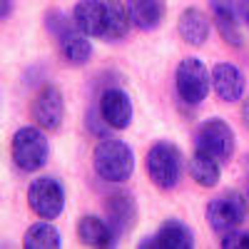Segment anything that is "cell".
<instances>
[{
  "mask_svg": "<svg viewBox=\"0 0 249 249\" xmlns=\"http://www.w3.org/2000/svg\"><path fill=\"white\" fill-rule=\"evenodd\" d=\"M92 167H95V175L105 182H112V184L127 182L135 175L132 147L122 140H112V137L102 140L92 152Z\"/></svg>",
  "mask_w": 249,
  "mask_h": 249,
  "instance_id": "cell-1",
  "label": "cell"
},
{
  "mask_svg": "<svg viewBox=\"0 0 249 249\" xmlns=\"http://www.w3.org/2000/svg\"><path fill=\"white\" fill-rule=\"evenodd\" d=\"M50 142L43 132V127L25 124L13 135V160L23 172H37L48 164Z\"/></svg>",
  "mask_w": 249,
  "mask_h": 249,
  "instance_id": "cell-2",
  "label": "cell"
},
{
  "mask_svg": "<svg viewBox=\"0 0 249 249\" xmlns=\"http://www.w3.org/2000/svg\"><path fill=\"white\" fill-rule=\"evenodd\" d=\"M147 175L160 190H175L182 175V155L172 142H155L147 152Z\"/></svg>",
  "mask_w": 249,
  "mask_h": 249,
  "instance_id": "cell-3",
  "label": "cell"
},
{
  "mask_svg": "<svg viewBox=\"0 0 249 249\" xmlns=\"http://www.w3.org/2000/svg\"><path fill=\"white\" fill-rule=\"evenodd\" d=\"M175 82H177V95L182 102L199 105L212 90V70H207V65L199 57H184L177 68Z\"/></svg>",
  "mask_w": 249,
  "mask_h": 249,
  "instance_id": "cell-4",
  "label": "cell"
},
{
  "mask_svg": "<svg viewBox=\"0 0 249 249\" xmlns=\"http://www.w3.org/2000/svg\"><path fill=\"white\" fill-rule=\"evenodd\" d=\"M204 217H207V224H210L214 232L224 234L230 230H237V227L247 219V202L239 192H224V195L207 202Z\"/></svg>",
  "mask_w": 249,
  "mask_h": 249,
  "instance_id": "cell-5",
  "label": "cell"
},
{
  "mask_svg": "<svg viewBox=\"0 0 249 249\" xmlns=\"http://www.w3.org/2000/svg\"><path fill=\"white\" fill-rule=\"evenodd\" d=\"M28 204L40 219H57L65 210V190L53 177H35L28 187Z\"/></svg>",
  "mask_w": 249,
  "mask_h": 249,
  "instance_id": "cell-6",
  "label": "cell"
},
{
  "mask_svg": "<svg viewBox=\"0 0 249 249\" xmlns=\"http://www.w3.org/2000/svg\"><path fill=\"white\" fill-rule=\"evenodd\" d=\"M234 144H237V140H234L232 127L224 120H219V117L202 122L197 135H195V147L207 152V155H212V157H217L219 162H230L232 160Z\"/></svg>",
  "mask_w": 249,
  "mask_h": 249,
  "instance_id": "cell-7",
  "label": "cell"
},
{
  "mask_svg": "<svg viewBox=\"0 0 249 249\" xmlns=\"http://www.w3.org/2000/svg\"><path fill=\"white\" fill-rule=\"evenodd\" d=\"M33 117L43 130H57L65 117V100H62L60 88L55 85H45L40 88V92L33 100Z\"/></svg>",
  "mask_w": 249,
  "mask_h": 249,
  "instance_id": "cell-8",
  "label": "cell"
},
{
  "mask_svg": "<svg viewBox=\"0 0 249 249\" xmlns=\"http://www.w3.org/2000/svg\"><path fill=\"white\" fill-rule=\"evenodd\" d=\"M97 110L102 115L112 130H124L130 127L132 122V102H130V95L120 90V88H107L105 92L100 95V102H97Z\"/></svg>",
  "mask_w": 249,
  "mask_h": 249,
  "instance_id": "cell-9",
  "label": "cell"
},
{
  "mask_svg": "<svg viewBox=\"0 0 249 249\" xmlns=\"http://www.w3.org/2000/svg\"><path fill=\"white\" fill-rule=\"evenodd\" d=\"M212 90L222 102H239L247 90V80L232 62H217L212 68Z\"/></svg>",
  "mask_w": 249,
  "mask_h": 249,
  "instance_id": "cell-10",
  "label": "cell"
},
{
  "mask_svg": "<svg viewBox=\"0 0 249 249\" xmlns=\"http://www.w3.org/2000/svg\"><path fill=\"white\" fill-rule=\"evenodd\" d=\"M140 247H144V249L147 247L150 249H192L195 247V234L184 222L167 219L152 239H144Z\"/></svg>",
  "mask_w": 249,
  "mask_h": 249,
  "instance_id": "cell-11",
  "label": "cell"
},
{
  "mask_svg": "<svg viewBox=\"0 0 249 249\" xmlns=\"http://www.w3.org/2000/svg\"><path fill=\"white\" fill-rule=\"evenodd\" d=\"M105 210H107V224L112 227L117 239L132 230V224L137 219V204L130 192H115L105 202Z\"/></svg>",
  "mask_w": 249,
  "mask_h": 249,
  "instance_id": "cell-12",
  "label": "cell"
},
{
  "mask_svg": "<svg viewBox=\"0 0 249 249\" xmlns=\"http://www.w3.org/2000/svg\"><path fill=\"white\" fill-rule=\"evenodd\" d=\"M70 18L82 35L102 37V30H105V0H80Z\"/></svg>",
  "mask_w": 249,
  "mask_h": 249,
  "instance_id": "cell-13",
  "label": "cell"
},
{
  "mask_svg": "<svg viewBox=\"0 0 249 249\" xmlns=\"http://www.w3.org/2000/svg\"><path fill=\"white\" fill-rule=\"evenodd\" d=\"M177 30L182 35V40L187 45H192V48H199L207 43V37H210V18H207L202 10L197 8H187L182 15H179V23H177Z\"/></svg>",
  "mask_w": 249,
  "mask_h": 249,
  "instance_id": "cell-14",
  "label": "cell"
},
{
  "mask_svg": "<svg viewBox=\"0 0 249 249\" xmlns=\"http://www.w3.org/2000/svg\"><path fill=\"white\" fill-rule=\"evenodd\" d=\"M124 5L137 30H155L164 20V0H124Z\"/></svg>",
  "mask_w": 249,
  "mask_h": 249,
  "instance_id": "cell-15",
  "label": "cell"
},
{
  "mask_svg": "<svg viewBox=\"0 0 249 249\" xmlns=\"http://www.w3.org/2000/svg\"><path fill=\"white\" fill-rule=\"evenodd\" d=\"M77 237L82 244L88 247H110L117 242L112 227L107 224V219H100L95 214H85L77 222Z\"/></svg>",
  "mask_w": 249,
  "mask_h": 249,
  "instance_id": "cell-16",
  "label": "cell"
},
{
  "mask_svg": "<svg viewBox=\"0 0 249 249\" xmlns=\"http://www.w3.org/2000/svg\"><path fill=\"white\" fill-rule=\"evenodd\" d=\"M130 13L122 0H105V30H102V40H122L130 30Z\"/></svg>",
  "mask_w": 249,
  "mask_h": 249,
  "instance_id": "cell-17",
  "label": "cell"
},
{
  "mask_svg": "<svg viewBox=\"0 0 249 249\" xmlns=\"http://www.w3.org/2000/svg\"><path fill=\"white\" fill-rule=\"evenodd\" d=\"M57 43H60V50H62V55H65V60L70 65L80 68V65H85V62H90V57H92L90 37L82 35L77 28H72L68 35H62Z\"/></svg>",
  "mask_w": 249,
  "mask_h": 249,
  "instance_id": "cell-18",
  "label": "cell"
},
{
  "mask_svg": "<svg viewBox=\"0 0 249 249\" xmlns=\"http://www.w3.org/2000/svg\"><path fill=\"white\" fill-rule=\"evenodd\" d=\"M219 164L222 162L217 157L207 155L202 150H195V155L190 160V175H192V179L199 187H217L219 184V175H222Z\"/></svg>",
  "mask_w": 249,
  "mask_h": 249,
  "instance_id": "cell-19",
  "label": "cell"
},
{
  "mask_svg": "<svg viewBox=\"0 0 249 249\" xmlns=\"http://www.w3.org/2000/svg\"><path fill=\"white\" fill-rule=\"evenodd\" d=\"M60 244H62V237L53 224H48V219L33 224L23 237L25 249H57Z\"/></svg>",
  "mask_w": 249,
  "mask_h": 249,
  "instance_id": "cell-20",
  "label": "cell"
},
{
  "mask_svg": "<svg viewBox=\"0 0 249 249\" xmlns=\"http://www.w3.org/2000/svg\"><path fill=\"white\" fill-rule=\"evenodd\" d=\"M222 247L224 249H249V232H237L230 230L222 234Z\"/></svg>",
  "mask_w": 249,
  "mask_h": 249,
  "instance_id": "cell-21",
  "label": "cell"
},
{
  "mask_svg": "<svg viewBox=\"0 0 249 249\" xmlns=\"http://www.w3.org/2000/svg\"><path fill=\"white\" fill-rule=\"evenodd\" d=\"M234 8H237L239 23L249 28V0H234Z\"/></svg>",
  "mask_w": 249,
  "mask_h": 249,
  "instance_id": "cell-22",
  "label": "cell"
},
{
  "mask_svg": "<svg viewBox=\"0 0 249 249\" xmlns=\"http://www.w3.org/2000/svg\"><path fill=\"white\" fill-rule=\"evenodd\" d=\"M242 122H244V127L249 130V97L242 102Z\"/></svg>",
  "mask_w": 249,
  "mask_h": 249,
  "instance_id": "cell-23",
  "label": "cell"
},
{
  "mask_svg": "<svg viewBox=\"0 0 249 249\" xmlns=\"http://www.w3.org/2000/svg\"><path fill=\"white\" fill-rule=\"evenodd\" d=\"M13 13V0H3V18H10Z\"/></svg>",
  "mask_w": 249,
  "mask_h": 249,
  "instance_id": "cell-24",
  "label": "cell"
}]
</instances>
